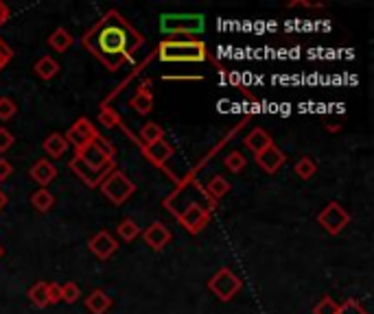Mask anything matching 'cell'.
<instances>
[{
	"label": "cell",
	"mask_w": 374,
	"mask_h": 314,
	"mask_svg": "<svg viewBox=\"0 0 374 314\" xmlns=\"http://www.w3.org/2000/svg\"><path fill=\"white\" fill-rule=\"evenodd\" d=\"M81 42L92 57L116 72L123 64L132 62L136 50L145 44V38L116 9H112L90 31H85Z\"/></svg>",
	"instance_id": "6da1fadb"
},
{
	"label": "cell",
	"mask_w": 374,
	"mask_h": 314,
	"mask_svg": "<svg viewBox=\"0 0 374 314\" xmlns=\"http://www.w3.org/2000/svg\"><path fill=\"white\" fill-rule=\"evenodd\" d=\"M158 59L165 64H200L210 57V52L202 40H188V38H167L158 44Z\"/></svg>",
	"instance_id": "7a4b0ae2"
},
{
	"label": "cell",
	"mask_w": 374,
	"mask_h": 314,
	"mask_svg": "<svg viewBox=\"0 0 374 314\" xmlns=\"http://www.w3.org/2000/svg\"><path fill=\"white\" fill-rule=\"evenodd\" d=\"M206 29V20L202 13H167L160 15V31L169 38L182 35L193 40V35H200Z\"/></svg>",
	"instance_id": "3957f363"
},
{
	"label": "cell",
	"mask_w": 374,
	"mask_h": 314,
	"mask_svg": "<svg viewBox=\"0 0 374 314\" xmlns=\"http://www.w3.org/2000/svg\"><path fill=\"white\" fill-rule=\"evenodd\" d=\"M99 190L103 192L105 199L112 201L114 206H123V203L136 192V183L127 175H125L123 171L114 169L112 173H108V177L101 181Z\"/></svg>",
	"instance_id": "277c9868"
},
{
	"label": "cell",
	"mask_w": 374,
	"mask_h": 314,
	"mask_svg": "<svg viewBox=\"0 0 374 314\" xmlns=\"http://www.w3.org/2000/svg\"><path fill=\"white\" fill-rule=\"evenodd\" d=\"M241 288H243L241 277H239L235 271H230L228 266H221V269L208 280V290L215 294L219 301L235 299L237 294L241 292Z\"/></svg>",
	"instance_id": "5b68a950"
},
{
	"label": "cell",
	"mask_w": 374,
	"mask_h": 314,
	"mask_svg": "<svg viewBox=\"0 0 374 314\" xmlns=\"http://www.w3.org/2000/svg\"><path fill=\"white\" fill-rule=\"evenodd\" d=\"M317 223L324 231H328L331 236H340L348 223H350V214L344 206H340L337 201H331L328 206L317 214Z\"/></svg>",
	"instance_id": "8992f818"
},
{
	"label": "cell",
	"mask_w": 374,
	"mask_h": 314,
	"mask_svg": "<svg viewBox=\"0 0 374 314\" xmlns=\"http://www.w3.org/2000/svg\"><path fill=\"white\" fill-rule=\"evenodd\" d=\"M97 136H99V131H97L95 122H92L90 118H85V116L77 118V122L64 134L68 146H73L75 153H79L81 149H85V146L90 144Z\"/></svg>",
	"instance_id": "52a82bcc"
},
{
	"label": "cell",
	"mask_w": 374,
	"mask_h": 314,
	"mask_svg": "<svg viewBox=\"0 0 374 314\" xmlns=\"http://www.w3.org/2000/svg\"><path fill=\"white\" fill-rule=\"evenodd\" d=\"M75 155L88 166V169H92L97 173H110V171L116 169V159H112L110 155H105L95 142H90V144L85 146V149H81Z\"/></svg>",
	"instance_id": "ba28073f"
},
{
	"label": "cell",
	"mask_w": 374,
	"mask_h": 314,
	"mask_svg": "<svg viewBox=\"0 0 374 314\" xmlns=\"http://www.w3.org/2000/svg\"><path fill=\"white\" fill-rule=\"evenodd\" d=\"M177 220L188 234H200L208 223H210V212L198 203H188V206L177 214Z\"/></svg>",
	"instance_id": "9c48e42d"
},
{
	"label": "cell",
	"mask_w": 374,
	"mask_h": 314,
	"mask_svg": "<svg viewBox=\"0 0 374 314\" xmlns=\"http://www.w3.org/2000/svg\"><path fill=\"white\" fill-rule=\"evenodd\" d=\"M88 249L92 251L95 257H99V260H110V257L118 251V243L116 238L110 234V231H99L90 238V243H88Z\"/></svg>",
	"instance_id": "30bf717a"
},
{
	"label": "cell",
	"mask_w": 374,
	"mask_h": 314,
	"mask_svg": "<svg viewBox=\"0 0 374 314\" xmlns=\"http://www.w3.org/2000/svg\"><path fill=\"white\" fill-rule=\"evenodd\" d=\"M142 240H145V245L151 247L153 251H162L173 240V234L169 231V227L165 223L155 220V223H151L145 231H142Z\"/></svg>",
	"instance_id": "8fae6325"
},
{
	"label": "cell",
	"mask_w": 374,
	"mask_h": 314,
	"mask_svg": "<svg viewBox=\"0 0 374 314\" xmlns=\"http://www.w3.org/2000/svg\"><path fill=\"white\" fill-rule=\"evenodd\" d=\"M68 169L73 171V173L85 183L88 188H99V186H101V181H103L105 177H108V173H97V171H92V169H88V166H85L77 155L68 162ZM110 173H112V171H110Z\"/></svg>",
	"instance_id": "7c38bea8"
},
{
	"label": "cell",
	"mask_w": 374,
	"mask_h": 314,
	"mask_svg": "<svg viewBox=\"0 0 374 314\" xmlns=\"http://www.w3.org/2000/svg\"><path fill=\"white\" fill-rule=\"evenodd\" d=\"M284 159H287V157H284V153L278 149L276 144H272L270 149H265V151H261L256 155V164L261 166L265 173H270V175H274V173H278L282 169Z\"/></svg>",
	"instance_id": "4fadbf2b"
},
{
	"label": "cell",
	"mask_w": 374,
	"mask_h": 314,
	"mask_svg": "<svg viewBox=\"0 0 374 314\" xmlns=\"http://www.w3.org/2000/svg\"><path fill=\"white\" fill-rule=\"evenodd\" d=\"M151 81L147 79V81H142L140 85H138V90H136V94L132 97V101H130V105L136 109L138 114H142V116H147L151 109H153V94H151Z\"/></svg>",
	"instance_id": "5bb4252c"
},
{
	"label": "cell",
	"mask_w": 374,
	"mask_h": 314,
	"mask_svg": "<svg viewBox=\"0 0 374 314\" xmlns=\"http://www.w3.org/2000/svg\"><path fill=\"white\" fill-rule=\"evenodd\" d=\"M29 175H31V179H33L35 183H40V188H46L48 183L55 181L57 169H55V166H53L48 159H38V162L31 166Z\"/></svg>",
	"instance_id": "9a60e30c"
},
{
	"label": "cell",
	"mask_w": 374,
	"mask_h": 314,
	"mask_svg": "<svg viewBox=\"0 0 374 314\" xmlns=\"http://www.w3.org/2000/svg\"><path fill=\"white\" fill-rule=\"evenodd\" d=\"M243 144H245L247 151H252L254 155H258L261 151L270 149V146L274 144V140H272L270 134L265 131V129L256 127V129H252V131H249V134L243 138Z\"/></svg>",
	"instance_id": "2e32d148"
},
{
	"label": "cell",
	"mask_w": 374,
	"mask_h": 314,
	"mask_svg": "<svg viewBox=\"0 0 374 314\" xmlns=\"http://www.w3.org/2000/svg\"><path fill=\"white\" fill-rule=\"evenodd\" d=\"M145 155L153 166H165L173 157V146L167 140H160L155 144L145 146Z\"/></svg>",
	"instance_id": "e0dca14e"
},
{
	"label": "cell",
	"mask_w": 374,
	"mask_h": 314,
	"mask_svg": "<svg viewBox=\"0 0 374 314\" xmlns=\"http://www.w3.org/2000/svg\"><path fill=\"white\" fill-rule=\"evenodd\" d=\"M85 308L90 310V314H105L112 308V297L105 290L97 288L85 297Z\"/></svg>",
	"instance_id": "ac0fdd59"
},
{
	"label": "cell",
	"mask_w": 374,
	"mask_h": 314,
	"mask_svg": "<svg viewBox=\"0 0 374 314\" xmlns=\"http://www.w3.org/2000/svg\"><path fill=\"white\" fill-rule=\"evenodd\" d=\"M204 192H206V197L217 206V201L223 199V197L230 192V183H228V179H223L221 175H217V177H212V179L206 183Z\"/></svg>",
	"instance_id": "d6986e66"
},
{
	"label": "cell",
	"mask_w": 374,
	"mask_h": 314,
	"mask_svg": "<svg viewBox=\"0 0 374 314\" xmlns=\"http://www.w3.org/2000/svg\"><path fill=\"white\" fill-rule=\"evenodd\" d=\"M42 146H44L48 157H62L68 151V142H66L64 134H48Z\"/></svg>",
	"instance_id": "ffe728a7"
},
{
	"label": "cell",
	"mask_w": 374,
	"mask_h": 314,
	"mask_svg": "<svg viewBox=\"0 0 374 314\" xmlns=\"http://www.w3.org/2000/svg\"><path fill=\"white\" fill-rule=\"evenodd\" d=\"M35 75H38L42 81H50V79H55L57 75H60V64L53 59V57H42V59H38L35 62Z\"/></svg>",
	"instance_id": "44dd1931"
},
{
	"label": "cell",
	"mask_w": 374,
	"mask_h": 314,
	"mask_svg": "<svg viewBox=\"0 0 374 314\" xmlns=\"http://www.w3.org/2000/svg\"><path fill=\"white\" fill-rule=\"evenodd\" d=\"M48 46L57 52H66L70 46H73V35H70L66 29H55L48 35Z\"/></svg>",
	"instance_id": "7402d4cb"
},
{
	"label": "cell",
	"mask_w": 374,
	"mask_h": 314,
	"mask_svg": "<svg viewBox=\"0 0 374 314\" xmlns=\"http://www.w3.org/2000/svg\"><path fill=\"white\" fill-rule=\"evenodd\" d=\"M160 140H165V129L160 127L158 122H147L142 124L140 129V142L142 146H149V144H155Z\"/></svg>",
	"instance_id": "603a6c76"
},
{
	"label": "cell",
	"mask_w": 374,
	"mask_h": 314,
	"mask_svg": "<svg viewBox=\"0 0 374 314\" xmlns=\"http://www.w3.org/2000/svg\"><path fill=\"white\" fill-rule=\"evenodd\" d=\"M29 299L35 308H46L48 304V282H35L29 288Z\"/></svg>",
	"instance_id": "cb8c5ba5"
},
{
	"label": "cell",
	"mask_w": 374,
	"mask_h": 314,
	"mask_svg": "<svg viewBox=\"0 0 374 314\" xmlns=\"http://www.w3.org/2000/svg\"><path fill=\"white\" fill-rule=\"evenodd\" d=\"M31 206L38 210V212H48L53 206H55V197H53V192L48 188H40L38 192H33L31 197Z\"/></svg>",
	"instance_id": "d4e9b609"
},
{
	"label": "cell",
	"mask_w": 374,
	"mask_h": 314,
	"mask_svg": "<svg viewBox=\"0 0 374 314\" xmlns=\"http://www.w3.org/2000/svg\"><path fill=\"white\" fill-rule=\"evenodd\" d=\"M116 231H118L120 240H125V243H134V240L142 234L140 227H138V223H136V220H132V218L120 220L118 227H116Z\"/></svg>",
	"instance_id": "484cf974"
},
{
	"label": "cell",
	"mask_w": 374,
	"mask_h": 314,
	"mask_svg": "<svg viewBox=\"0 0 374 314\" xmlns=\"http://www.w3.org/2000/svg\"><path fill=\"white\" fill-rule=\"evenodd\" d=\"M293 171H296V175H298L300 179L309 181V179L317 173V164H315V159H313V157L305 155V157H300V159L296 162Z\"/></svg>",
	"instance_id": "4316f807"
},
{
	"label": "cell",
	"mask_w": 374,
	"mask_h": 314,
	"mask_svg": "<svg viewBox=\"0 0 374 314\" xmlns=\"http://www.w3.org/2000/svg\"><path fill=\"white\" fill-rule=\"evenodd\" d=\"M223 164H226V169H228L230 173L237 175V173H241L245 166H247V159H245V155H243L241 151H233V153L226 155Z\"/></svg>",
	"instance_id": "83f0119b"
},
{
	"label": "cell",
	"mask_w": 374,
	"mask_h": 314,
	"mask_svg": "<svg viewBox=\"0 0 374 314\" xmlns=\"http://www.w3.org/2000/svg\"><path fill=\"white\" fill-rule=\"evenodd\" d=\"M79 297H81V288H79L75 282L62 284V301H66V304H77Z\"/></svg>",
	"instance_id": "f1b7e54d"
},
{
	"label": "cell",
	"mask_w": 374,
	"mask_h": 314,
	"mask_svg": "<svg viewBox=\"0 0 374 314\" xmlns=\"http://www.w3.org/2000/svg\"><path fill=\"white\" fill-rule=\"evenodd\" d=\"M15 114H18L15 101H13V99H7V97H0V120L7 122V120H11Z\"/></svg>",
	"instance_id": "f546056e"
},
{
	"label": "cell",
	"mask_w": 374,
	"mask_h": 314,
	"mask_svg": "<svg viewBox=\"0 0 374 314\" xmlns=\"http://www.w3.org/2000/svg\"><path fill=\"white\" fill-rule=\"evenodd\" d=\"M99 122H101L103 127L112 129V127H116V124L120 122V118H118V114L114 112L112 107H101V112H99Z\"/></svg>",
	"instance_id": "4dcf8cb0"
},
{
	"label": "cell",
	"mask_w": 374,
	"mask_h": 314,
	"mask_svg": "<svg viewBox=\"0 0 374 314\" xmlns=\"http://www.w3.org/2000/svg\"><path fill=\"white\" fill-rule=\"evenodd\" d=\"M313 314H337V304L333 301V297H328V294H324V297L315 304Z\"/></svg>",
	"instance_id": "1f68e13d"
},
{
	"label": "cell",
	"mask_w": 374,
	"mask_h": 314,
	"mask_svg": "<svg viewBox=\"0 0 374 314\" xmlns=\"http://www.w3.org/2000/svg\"><path fill=\"white\" fill-rule=\"evenodd\" d=\"M337 314H368V312L357 299H346L342 306H337Z\"/></svg>",
	"instance_id": "d6a6232c"
},
{
	"label": "cell",
	"mask_w": 374,
	"mask_h": 314,
	"mask_svg": "<svg viewBox=\"0 0 374 314\" xmlns=\"http://www.w3.org/2000/svg\"><path fill=\"white\" fill-rule=\"evenodd\" d=\"M15 144V138L13 134L9 131L7 127H0V153H7L11 146Z\"/></svg>",
	"instance_id": "836d02e7"
},
{
	"label": "cell",
	"mask_w": 374,
	"mask_h": 314,
	"mask_svg": "<svg viewBox=\"0 0 374 314\" xmlns=\"http://www.w3.org/2000/svg\"><path fill=\"white\" fill-rule=\"evenodd\" d=\"M92 142H95V144L99 146V149H101V151H103L105 155H110L112 159L116 157V149H114V144H112V140H108V138H103V136L99 134V136H97V138H95Z\"/></svg>",
	"instance_id": "e575fe53"
},
{
	"label": "cell",
	"mask_w": 374,
	"mask_h": 314,
	"mask_svg": "<svg viewBox=\"0 0 374 314\" xmlns=\"http://www.w3.org/2000/svg\"><path fill=\"white\" fill-rule=\"evenodd\" d=\"M11 59H13V50H11V46H9L7 42L0 40V70H3Z\"/></svg>",
	"instance_id": "d590c367"
},
{
	"label": "cell",
	"mask_w": 374,
	"mask_h": 314,
	"mask_svg": "<svg viewBox=\"0 0 374 314\" xmlns=\"http://www.w3.org/2000/svg\"><path fill=\"white\" fill-rule=\"evenodd\" d=\"M62 301V286L55 282H48V304H60Z\"/></svg>",
	"instance_id": "8d00e7d4"
},
{
	"label": "cell",
	"mask_w": 374,
	"mask_h": 314,
	"mask_svg": "<svg viewBox=\"0 0 374 314\" xmlns=\"http://www.w3.org/2000/svg\"><path fill=\"white\" fill-rule=\"evenodd\" d=\"M11 173H13V166H11V162H9V159H5V157H0V183L7 181V179L11 177Z\"/></svg>",
	"instance_id": "74e56055"
},
{
	"label": "cell",
	"mask_w": 374,
	"mask_h": 314,
	"mask_svg": "<svg viewBox=\"0 0 374 314\" xmlns=\"http://www.w3.org/2000/svg\"><path fill=\"white\" fill-rule=\"evenodd\" d=\"M11 17V11H9V7L5 5V3H0V27H3L7 20Z\"/></svg>",
	"instance_id": "f35d334b"
},
{
	"label": "cell",
	"mask_w": 374,
	"mask_h": 314,
	"mask_svg": "<svg viewBox=\"0 0 374 314\" xmlns=\"http://www.w3.org/2000/svg\"><path fill=\"white\" fill-rule=\"evenodd\" d=\"M165 81H202V77H162Z\"/></svg>",
	"instance_id": "ab89813d"
},
{
	"label": "cell",
	"mask_w": 374,
	"mask_h": 314,
	"mask_svg": "<svg viewBox=\"0 0 374 314\" xmlns=\"http://www.w3.org/2000/svg\"><path fill=\"white\" fill-rule=\"evenodd\" d=\"M7 208V194L3 192V188H0V212H3Z\"/></svg>",
	"instance_id": "60d3db41"
},
{
	"label": "cell",
	"mask_w": 374,
	"mask_h": 314,
	"mask_svg": "<svg viewBox=\"0 0 374 314\" xmlns=\"http://www.w3.org/2000/svg\"><path fill=\"white\" fill-rule=\"evenodd\" d=\"M326 129H328V131H340V129H342V124H337L335 120H331V122L326 124Z\"/></svg>",
	"instance_id": "b9f144b4"
},
{
	"label": "cell",
	"mask_w": 374,
	"mask_h": 314,
	"mask_svg": "<svg viewBox=\"0 0 374 314\" xmlns=\"http://www.w3.org/2000/svg\"><path fill=\"white\" fill-rule=\"evenodd\" d=\"M3 253H5V249H3V245H0V257H3Z\"/></svg>",
	"instance_id": "7bdbcfd3"
}]
</instances>
